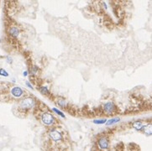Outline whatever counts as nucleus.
I'll list each match as a JSON object with an SVG mask.
<instances>
[{
  "instance_id": "obj_10",
  "label": "nucleus",
  "mask_w": 152,
  "mask_h": 151,
  "mask_svg": "<svg viewBox=\"0 0 152 151\" xmlns=\"http://www.w3.org/2000/svg\"><path fill=\"white\" fill-rule=\"evenodd\" d=\"M118 121H119V118H118V117H115V118L110 119V120L107 121V125H112V124H115V123L118 122Z\"/></svg>"
},
{
  "instance_id": "obj_2",
  "label": "nucleus",
  "mask_w": 152,
  "mask_h": 151,
  "mask_svg": "<svg viewBox=\"0 0 152 151\" xmlns=\"http://www.w3.org/2000/svg\"><path fill=\"white\" fill-rule=\"evenodd\" d=\"M42 122L46 125H51L54 123V117L49 113H45L42 115Z\"/></svg>"
},
{
  "instance_id": "obj_6",
  "label": "nucleus",
  "mask_w": 152,
  "mask_h": 151,
  "mask_svg": "<svg viewBox=\"0 0 152 151\" xmlns=\"http://www.w3.org/2000/svg\"><path fill=\"white\" fill-rule=\"evenodd\" d=\"M11 93L13 94V96L16 97V98H19V97H21L22 94H23V90H22L20 87H13V89L11 90Z\"/></svg>"
},
{
  "instance_id": "obj_4",
  "label": "nucleus",
  "mask_w": 152,
  "mask_h": 151,
  "mask_svg": "<svg viewBox=\"0 0 152 151\" xmlns=\"http://www.w3.org/2000/svg\"><path fill=\"white\" fill-rule=\"evenodd\" d=\"M98 145L101 149H103V150H106V149L108 148V140L104 137L101 138V139H99V140H98Z\"/></svg>"
},
{
  "instance_id": "obj_19",
  "label": "nucleus",
  "mask_w": 152,
  "mask_h": 151,
  "mask_svg": "<svg viewBox=\"0 0 152 151\" xmlns=\"http://www.w3.org/2000/svg\"><path fill=\"white\" fill-rule=\"evenodd\" d=\"M24 76H27V71H25V72H24Z\"/></svg>"
},
{
  "instance_id": "obj_14",
  "label": "nucleus",
  "mask_w": 152,
  "mask_h": 151,
  "mask_svg": "<svg viewBox=\"0 0 152 151\" xmlns=\"http://www.w3.org/2000/svg\"><path fill=\"white\" fill-rule=\"evenodd\" d=\"M58 104L61 106V107H66V102L64 100H59L58 101Z\"/></svg>"
},
{
  "instance_id": "obj_9",
  "label": "nucleus",
  "mask_w": 152,
  "mask_h": 151,
  "mask_svg": "<svg viewBox=\"0 0 152 151\" xmlns=\"http://www.w3.org/2000/svg\"><path fill=\"white\" fill-rule=\"evenodd\" d=\"M133 127H134L135 129L140 130L143 128V124H142V123L140 122V121H137V122H134V124H133Z\"/></svg>"
},
{
  "instance_id": "obj_1",
  "label": "nucleus",
  "mask_w": 152,
  "mask_h": 151,
  "mask_svg": "<svg viewBox=\"0 0 152 151\" xmlns=\"http://www.w3.org/2000/svg\"><path fill=\"white\" fill-rule=\"evenodd\" d=\"M34 104H35V102L32 98H27L23 99L20 102V107H21V108H24V109H29V108H31V107L34 106Z\"/></svg>"
},
{
  "instance_id": "obj_13",
  "label": "nucleus",
  "mask_w": 152,
  "mask_h": 151,
  "mask_svg": "<svg viewBox=\"0 0 152 151\" xmlns=\"http://www.w3.org/2000/svg\"><path fill=\"white\" fill-rule=\"evenodd\" d=\"M40 92L42 93H44V94H49V91H48V89L45 87H40Z\"/></svg>"
},
{
  "instance_id": "obj_11",
  "label": "nucleus",
  "mask_w": 152,
  "mask_h": 151,
  "mask_svg": "<svg viewBox=\"0 0 152 151\" xmlns=\"http://www.w3.org/2000/svg\"><path fill=\"white\" fill-rule=\"evenodd\" d=\"M106 122V119H100V120H94L93 123L97 124H103Z\"/></svg>"
},
{
  "instance_id": "obj_5",
  "label": "nucleus",
  "mask_w": 152,
  "mask_h": 151,
  "mask_svg": "<svg viewBox=\"0 0 152 151\" xmlns=\"http://www.w3.org/2000/svg\"><path fill=\"white\" fill-rule=\"evenodd\" d=\"M103 108H104V111L106 112L107 113H108V114H110V113H112L113 112H114V105L113 102H107V103L104 104V107H103Z\"/></svg>"
},
{
  "instance_id": "obj_3",
  "label": "nucleus",
  "mask_w": 152,
  "mask_h": 151,
  "mask_svg": "<svg viewBox=\"0 0 152 151\" xmlns=\"http://www.w3.org/2000/svg\"><path fill=\"white\" fill-rule=\"evenodd\" d=\"M49 135H50V137L51 138V139H53L54 141H59L62 139V134L59 133L58 131H56L55 129H53V130H51V131H50Z\"/></svg>"
},
{
  "instance_id": "obj_17",
  "label": "nucleus",
  "mask_w": 152,
  "mask_h": 151,
  "mask_svg": "<svg viewBox=\"0 0 152 151\" xmlns=\"http://www.w3.org/2000/svg\"><path fill=\"white\" fill-rule=\"evenodd\" d=\"M7 60H8V62L9 63H12V59H11L10 57H8V58H7Z\"/></svg>"
},
{
  "instance_id": "obj_18",
  "label": "nucleus",
  "mask_w": 152,
  "mask_h": 151,
  "mask_svg": "<svg viewBox=\"0 0 152 151\" xmlns=\"http://www.w3.org/2000/svg\"><path fill=\"white\" fill-rule=\"evenodd\" d=\"M26 85L28 86V87H30V88H31V89H32V86H31V85H30V84H29V82H26Z\"/></svg>"
},
{
  "instance_id": "obj_7",
  "label": "nucleus",
  "mask_w": 152,
  "mask_h": 151,
  "mask_svg": "<svg viewBox=\"0 0 152 151\" xmlns=\"http://www.w3.org/2000/svg\"><path fill=\"white\" fill-rule=\"evenodd\" d=\"M143 131L147 135H152V124H150L143 127Z\"/></svg>"
},
{
  "instance_id": "obj_12",
  "label": "nucleus",
  "mask_w": 152,
  "mask_h": 151,
  "mask_svg": "<svg viewBox=\"0 0 152 151\" xmlns=\"http://www.w3.org/2000/svg\"><path fill=\"white\" fill-rule=\"evenodd\" d=\"M0 75L3 76H8L9 73L5 70H3V69H0Z\"/></svg>"
},
{
  "instance_id": "obj_16",
  "label": "nucleus",
  "mask_w": 152,
  "mask_h": 151,
  "mask_svg": "<svg viewBox=\"0 0 152 151\" xmlns=\"http://www.w3.org/2000/svg\"><path fill=\"white\" fill-rule=\"evenodd\" d=\"M37 70H38V69H37V67L36 66H34L33 67V73H36V72L37 71Z\"/></svg>"
},
{
  "instance_id": "obj_15",
  "label": "nucleus",
  "mask_w": 152,
  "mask_h": 151,
  "mask_svg": "<svg viewBox=\"0 0 152 151\" xmlns=\"http://www.w3.org/2000/svg\"><path fill=\"white\" fill-rule=\"evenodd\" d=\"M53 111H54V112H55V113H56L57 114L60 115V116H62V117H65V115L63 114V113H62V112H61V111H59V110H57L56 108H53Z\"/></svg>"
},
{
  "instance_id": "obj_8",
  "label": "nucleus",
  "mask_w": 152,
  "mask_h": 151,
  "mask_svg": "<svg viewBox=\"0 0 152 151\" xmlns=\"http://www.w3.org/2000/svg\"><path fill=\"white\" fill-rule=\"evenodd\" d=\"M9 34H10L12 36H18V34H19V30H18V29L17 27H11L10 29H9Z\"/></svg>"
}]
</instances>
